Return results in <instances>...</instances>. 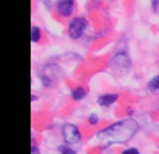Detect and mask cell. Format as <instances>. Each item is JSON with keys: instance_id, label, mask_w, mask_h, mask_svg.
<instances>
[{"instance_id": "obj_1", "label": "cell", "mask_w": 159, "mask_h": 154, "mask_svg": "<svg viewBox=\"0 0 159 154\" xmlns=\"http://www.w3.org/2000/svg\"><path fill=\"white\" fill-rule=\"evenodd\" d=\"M137 132V121L133 118H126L99 130L96 133V139L102 147H107L110 144H124L131 140Z\"/></svg>"}, {"instance_id": "obj_2", "label": "cell", "mask_w": 159, "mask_h": 154, "mask_svg": "<svg viewBox=\"0 0 159 154\" xmlns=\"http://www.w3.org/2000/svg\"><path fill=\"white\" fill-rule=\"evenodd\" d=\"M61 137L64 140V144L73 146V144H78L81 142V133H80V129L75 125L64 123L61 126Z\"/></svg>"}, {"instance_id": "obj_3", "label": "cell", "mask_w": 159, "mask_h": 154, "mask_svg": "<svg viewBox=\"0 0 159 154\" xmlns=\"http://www.w3.org/2000/svg\"><path fill=\"white\" fill-rule=\"evenodd\" d=\"M88 27V21L84 17H74V18L70 21L69 24V35L71 36L73 39H78L82 36L84 31L87 30Z\"/></svg>"}, {"instance_id": "obj_4", "label": "cell", "mask_w": 159, "mask_h": 154, "mask_svg": "<svg viewBox=\"0 0 159 154\" xmlns=\"http://www.w3.org/2000/svg\"><path fill=\"white\" fill-rule=\"evenodd\" d=\"M110 66L115 70H119V72H124L126 69L130 67V59L126 53H119V55H115L110 62Z\"/></svg>"}, {"instance_id": "obj_5", "label": "cell", "mask_w": 159, "mask_h": 154, "mask_svg": "<svg viewBox=\"0 0 159 154\" xmlns=\"http://www.w3.org/2000/svg\"><path fill=\"white\" fill-rule=\"evenodd\" d=\"M74 0H57L56 3V11L61 17H70L74 11Z\"/></svg>"}, {"instance_id": "obj_6", "label": "cell", "mask_w": 159, "mask_h": 154, "mask_svg": "<svg viewBox=\"0 0 159 154\" xmlns=\"http://www.w3.org/2000/svg\"><path fill=\"white\" fill-rule=\"evenodd\" d=\"M119 99V94L117 93H110V94H103L98 98V104L101 107H109V105L115 104Z\"/></svg>"}, {"instance_id": "obj_7", "label": "cell", "mask_w": 159, "mask_h": 154, "mask_svg": "<svg viewBox=\"0 0 159 154\" xmlns=\"http://www.w3.org/2000/svg\"><path fill=\"white\" fill-rule=\"evenodd\" d=\"M87 97V90L84 87H75L74 90L71 91V98L74 101H81L82 98Z\"/></svg>"}, {"instance_id": "obj_8", "label": "cell", "mask_w": 159, "mask_h": 154, "mask_svg": "<svg viewBox=\"0 0 159 154\" xmlns=\"http://www.w3.org/2000/svg\"><path fill=\"white\" fill-rule=\"evenodd\" d=\"M41 28L39 27H36V25H34L32 28H31V41L32 42H39L41 41Z\"/></svg>"}, {"instance_id": "obj_9", "label": "cell", "mask_w": 159, "mask_h": 154, "mask_svg": "<svg viewBox=\"0 0 159 154\" xmlns=\"http://www.w3.org/2000/svg\"><path fill=\"white\" fill-rule=\"evenodd\" d=\"M148 88L151 91H158L159 90V76H155L149 80L148 83Z\"/></svg>"}, {"instance_id": "obj_10", "label": "cell", "mask_w": 159, "mask_h": 154, "mask_svg": "<svg viewBox=\"0 0 159 154\" xmlns=\"http://www.w3.org/2000/svg\"><path fill=\"white\" fill-rule=\"evenodd\" d=\"M59 154H77L71 147H69L67 144H63V146L59 147Z\"/></svg>"}, {"instance_id": "obj_11", "label": "cell", "mask_w": 159, "mask_h": 154, "mask_svg": "<svg viewBox=\"0 0 159 154\" xmlns=\"http://www.w3.org/2000/svg\"><path fill=\"white\" fill-rule=\"evenodd\" d=\"M88 123L92 125V126L98 125V123H99V116L96 115V113H91V115L88 116Z\"/></svg>"}, {"instance_id": "obj_12", "label": "cell", "mask_w": 159, "mask_h": 154, "mask_svg": "<svg viewBox=\"0 0 159 154\" xmlns=\"http://www.w3.org/2000/svg\"><path fill=\"white\" fill-rule=\"evenodd\" d=\"M121 154H140V150L135 149V147H129V149L123 150Z\"/></svg>"}, {"instance_id": "obj_13", "label": "cell", "mask_w": 159, "mask_h": 154, "mask_svg": "<svg viewBox=\"0 0 159 154\" xmlns=\"http://www.w3.org/2000/svg\"><path fill=\"white\" fill-rule=\"evenodd\" d=\"M39 79H41V81L43 83V84L46 85V87H50V84H52V81H50V80L48 79V77L45 76V75H43V76H42V75H39Z\"/></svg>"}, {"instance_id": "obj_14", "label": "cell", "mask_w": 159, "mask_h": 154, "mask_svg": "<svg viewBox=\"0 0 159 154\" xmlns=\"http://www.w3.org/2000/svg\"><path fill=\"white\" fill-rule=\"evenodd\" d=\"M152 11L159 14V0H152Z\"/></svg>"}, {"instance_id": "obj_15", "label": "cell", "mask_w": 159, "mask_h": 154, "mask_svg": "<svg viewBox=\"0 0 159 154\" xmlns=\"http://www.w3.org/2000/svg\"><path fill=\"white\" fill-rule=\"evenodd\" d=\"M31 154H39V149L36 146H32V149H31Z\"/></svg>"}]
</instances>
